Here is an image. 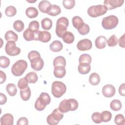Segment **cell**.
Listing matches in <instances>:
<instances>
[{"instance_id": "obj_1", "label": "cell", "mask_w": 125, "mask_h": 125, "mask_svg": "<svg viewBox=\"0 0 125 125\" xmlns=\"http://www.w3.org/2000/svg\"><path fill=\"white\" fill-rule=\"evenodd\" d=\"M28 58L30 61L31 66L33 70L38 71L42 69L44 62L41 57L39 52L35 50L29 52L28 54Z\"/></svg>"}, {"instance_id": "obj_2", "label": "cell", "mask_w": 125, "mask_h": 125, "mask_svg": "<svg viewBox=\"0 0 125 125\" xmlns=\"http://www.w3.org/2000/svg\"><path fill=\"white\" fill-rule=\"evenodd\" d=\"M78 102L75 99H64L60 103L58 108L62 113H66L69 111L76 110L78 108Z\"/></svg>"}, {"instance_id": "obj_3", "label": "cell", "mask_w": 125, "mask_h": 125, "mask_svg": "<svg viewBox=\"0 0 125 125\" xmlns=\"http://www.w3.org/2000/svg\"><path fill=\"white\" fill-rule=\"evenodd\" d=\"M51 102V98L47 93L42 92L37 99L35 104V108L38 111H42Z\"/></svg>"}, {"instance_id": "obj_4", "label": "cell", "mask_w": 125, "mask_h": 125, "mask_svg": "<svg viewBox=\"0 0 125 125\" xmlns=\"http://www.w3.org/2000/svg\"><path fill=\"white\" fill-rule=\"evenodd\" d=\"M69 25V21L67 18L62 17L58 19L56 22V34L58 37L62 38L63 34L66 31Z\"/></svg>"}, {"instance_id": "obj_5", "label": "cell", "mask_w": 125, "mask_h": 125, "mask_svg": "<svg viewBox=\"0 0 125 125\" xmlns=\"http://www.w3.org/2000/svg\"><path fill=\"white\" fill-rule=\"evenodd\" d=\"M27 66V62L23 60H18L12 66V73L15 76H21L23 74Z\"/></svg>"}, {"instance_id": "obj_6", "label": "cell", "mask_w": 125, "mask_h": 125, "mask_svg": "<svg viewBox=\"0 0 125 125\" xmlns=\"http://www.w3.org/2000/svg\"><path fill=\"white\" fill-rule=\"evenodd\" d=\"M66 91V86L64 83L60 81H55L52 84L51 92L56 98H60Z\"/></svg>"}, {"instance_id": "obj_7", "label": "cell", "mask_w": 125, "mask_h": 125, "mask_svg": "<svg viewBox=\"0 0 125 125\" xmlns=\"http://www.w3.org/2000/svg\"><path fill=\"white\" fill-rule=\"evenodd\" d=\"M106 8L101 4L93 5L89 7L87 9L88 15L92 18H96L104 15L107 12Z\"/></svg>"}, {"instance_id": "obj_8", "label": "cell", "mask_w": 125, "mask_h": 125, "mask_svg": "<svg viewBox=\"0 0 125 125\" xmlns=\"http://www.w3.org/2000/svg\"><path fill=\"white\" fill-rule=\"evenodd\" d=\"M119 22L118 18L114 15H110L103 19L102 25L103 27L106 30L115 28Z\"/></svg>"}, {"instance_id": "obj_9", "label": "cell", "mask_w": 125, "mask_h": 125, "mask_svg": "<svg viewBox=\"0 0 125 125\" xmlns=\"http://www.w3.org/2000/svg\"><path fill=\"white\" fill-rule=\"evenodd\" d=\"M63 117V114L59 108L55 109L52 113L49 115L46 119L47 123L50 125H56Z\"/></svg>"}, {"instance_id": "obj_10", "label": "cell", "mask_w": 125, "mask_h": 125, "mask_svg": "<svg viewBox=\"0 0 125 125\" xmlns=\"http://www.w3.org/2000/svg\"><path fill=\"white\" fill-rule=\"evenodd\" d=\"M5 50L7 55L10 56L18 55L21 53V49L17 47L16 43L13 41H8L7 42Z\"/></svg>"}, {"instance_id": "obj_11", "label": "cell", "mask_w": 125, "mask_h": 125, "mask_svg": "<svg viewBox=\"0 0 125 125\" xmlns=\"http://www.w3.org/2000/svg\"><path fill=\"white\" fill-rule=\"evenodd\" d=\"M51 34L48 31L38 30L35 32L34 41H39L42 42H47L51 40Z\"/></svg>"}, {"instance_id": "obj_12", "label": "cell", "mask_w": 125, "mask_h": 125, "mask_svg": "<svg viewBox=\"0 0 125 125\" xmlns=\"http://www.w3.org/2000/svg\"><path fill=\"white\" fill-rule=\"evenodd\" d=\"M124 2V0H105L104 2V5L107 10H112L121 6Z\"/></svg>"}, {"instance_id": "obj_13", "label": "cell", "mask_w": 125, "mask_h": 125, "mask_svg": "<svg viewBox=\"0 0 125 125\" xmlns=\"http://www.w3.org/2000/svg\"><path fill=\"white\" fill-rule=\"evenodd\" d=\"M92 46V42L87 39L80 40L77 44V47L80 51H87L90 50Z\"/></svg>"}, {"instance_id": "obj_14", "label": "cell", "mask_w": 125, "mask_h": 125, "mask_svg": "<svg viewBox=\"0 0 125 125\" xmlns=\"http://www.w3.org/2000/svg\"><path fill=\"white\" fill-rule=\"evenodd\" d=\"M116 90L114 86L112 84H106L102 88V93L106 98H111L115 94Z\"/></svg>"}, {"instance_id": "obj_15", "label": "cell", "mask_w": 125, "mask_h": 125, "mask_svg": "<svg viewBox=\"0 0 125 125\" xmlns=\"http://www.w3.org/2000/svg\"><path fill=\"white\" fill-rule=\"evenodd\" d=\"M14 124L13 116L10 113L4 114L0 118L1 125H13Z\"/></svg>"}, {"instance_id": "obj_16", "label": "cell", "mask_w": 125, "mask_h": 125, "mask_svg": "<svg viewBox=\"0 0 125 125\" xmlns=\"http://www.w3.org/2000/svg\"><path fill=\"white\" fill-rule=\"evenodd\" d=\"M52 4L48 0H42L38 4L39 10L43 13H48Z\"/></svg>"}, {"instance_id": "obj_17", "label": "cell", "mask_w": 125, "mask_h": 125, "mask_svg": "<svg viewBox=\"0 0 125 125\" xmlns=\"http://www.w3.org/2000/svg\"><path fill=\"white\" fill-rule=\"evenodd\" d=\"M66 74V70L64 66H54V75L57 78H62Z\"/></svg>"}, {"instance_id": "obj_18", "label": "cell", "mask_w": 125, "mask_h": 125, "mask_svg": "<svg viewBox=\"0 0 125 125\" xmlns=\"http://www.w3.org/2000/svg\"><path fill=\"white\" fill-rule=\"evenodd\" d=\"M95 46L98 49H103L105 48L106 43V38L104 36L98 37L95 41Z\"/></svg>"}, {"instance_id": "obj_19", "label": "cell", "mask_w": 125, "mask_h": 125, "mask_svg": "<svg viewBox=\"0 0 125 125\" xmlns=\"http://www.w3.org/2000/svg\"><path fill=\"white\" fill-rule=\"evenodd\" d=\"M49 48L53 52H60L62 50L63 48V45L60 41L55 40L50 44Z\"/></svg>"}, {"instance_id": "obj_20", "label": "cell", "mask_w": 125, "mask_h": 125, "mask_svg": "<svg viewBox=\"0 0 125 125\" xmlns=\"http://www.w3.org/2000/svg\"><path fill=\"white\" fill-rule=\"evenodd\" d=\"M72 22L74 28L78 30L80 29L84 24L83 19L79 16H75L72 19Z\"/></svg>"}, {"instance_id": "obj_21", "label": "cell", "mask_w": 125, "mask_h": 125, "mask_svg": "<svg viewBox=\"0 0 125 125\" xmlns=\"http://www.w3.org/2000/svg\"><path fill=\"white\" fill-rule=\"evenodd\" d=\"M62 38L63 42L67 44L72 43L75 40L74 35L72 33L69 31H66L63 34Z\"/></svg>"}, {"instance_id": "obj_22", "label": "cell", "mask_w": 125, "mask_h": 125, "mask_svg": "<svg viewBox=\"0 0 125 125\" xmlns=\"http://www.w3.org/2000/svg\"><path fill=\"white\" fill-rule=\"evenodd\" d=\"M24 39L27 41H31L35 40V32H34L29 28H27L23 33Z\"/></svg>"}, {"instance_id": "obj_23", "label": "cell", "mask_w": 125, "mask_h": 125, "mask_svg": "<svg viewBox=\"0 0 125 125\" xmlns=\"http://www.w3.org/2000/svg\"><path fill=\"white\" fill-rule=\"evenodd\" d=\"M5 40L8 41L16 42L18 39V36L16 33L12 30H9L6 32L4 36Z\"/></svg>"}, {"instance_id": "obj_24", "label": "cell", "mask_w": 125, "mask_h": 125, "mask_svg": "<svg viewBox=\"0 0 125 125\" xmlns=\"http://www.w3.org/2000/svg\"><path fill=\"white\" fill-rule=\"evenodd\" d=\"M20 96L21 99L24 101H28L31 96V90L29 86H27L26 88L21 89Z\"/></svg>"}, {"instance_id": "obj_25", "label": "cell", "mask_w": 125, "mask_h": 125, "mask_svg": "<svg viewBox=\"0 0 125 125\" xmlns=\"http://www.w3.org/2000/svg\"><path fill=\"white\" fill-rule=\"evenodd\" d=\"M25 14L26 16L31 19L36 18L38 15V10L34 7H29L26 9Z\"/></svg>"}, {"instance_id": "obj_26", "label": "cell", "mask_w": 125, "mask_h": 125, "mask_svg": "<svg viewBox=\"0 0 125 125\" xmlns=\"http://www.w3.org/2000/svg\"><path fill=\"white\" fill-rule=\"evenodd\" d=\"M91 69L90 64H79L78 67L79 72L81 74H87Z\"/></svg>"}, {"instance_id": "obj_27", "label": "cell", "mask_w": 125, "mask_h": 125, "mask_svg": "<svg viewBox=\"0 0 125 125\" xmlns=\"http://www.w3.org/2000/svg\"><path fill=\"white\" fill-rule=\"evenodd\" d=\"M25 78L28 81V83H36L38 79V76L35 72H30L27 73L25 76Z\"/></svg>"}, {"instance_id": "obj_28", "label": "cell", "mask_w": 125, "mask_h": 125, "mask_svg": "<svg viewBox=\"0 0 125 125\" xmlns=\"http://www.w3.org/2000/svg\"><path fill=\"white\" fill-rule=\"evenodd\" d=\"M89 82L93 85H97L100 82V77L97 73H92L89 76Z\"/></svg>"}, {"instance_id": "obj_29", "label": "cell", "mask_w": 125, "mask_h": 125, "mask_svg": "<svg viewBox=\"0 0 125 125\" xmlns=\"http://www.w3.org/2000/svg\"><path fill=\"white\" fill-rule=\"evenodd\" d=\"M91 57L88 54L81 55L79 59V64H90L91 62Z\"/></svg>"}, {"instance_id": "obj_30", "label": "cell", "mask_w": 125, "mask_h": 125, "mask_svg": "<svg viewBox=\"0 0 125 125\" xmlns=\"http://www.w3.org/2000/svg\"><path fill=\"white\" fill-rule=\"evenodd\" d=\"M122 106L121 101L119 100H113L110 104V107L113 111H119L120 110Z\"/></svg>"}, {"instance_id": "obj_31", "label": "cell", "mask_w": 125, "mask_h": 125, "mask_svg": "<svg viewBox=\"0 0 125 125\" xmlns=\"http://www.w3.org/2000/svg\"><path fill=\"white\" fill-rule=\"evenodd\" d=\"M61 12V9L58 5L53 4L51 5V7L48 12L47 14L51 16H56L59 15Z\"/></svg>"}, {"instance_id": "obj_32", "label": "cell", "mask_w": 125, "mask_h": 125, "mask_svg": "<svg viewBox=\"0 0 125 125\" xmlns=\"http://www.w3.org/2000/svg\"><path fill=\"white\" fill-rule=\"evenodd\" d=\"M6 90L8 94L11 96H14L17 92V89L15 84L8 83L6 87Z\"/></svg>"}, {"instance_id": "obj_33", "label": "cell", "mask_w": 125, "mask_h": 125, "mask_svg": "<svg viewBox=\"0 0 125 125\" xmlns=\"http://www.w3.org/2000/svg\"><path fill=\"white\" fill-rule=\"evenodd\" d=\"M42 28L46 30H50L52 26V21L49 18H45L41 21Z\"/></svg>"}, {"instance_id": "obj_34", "label": "cell", "mask_w": 125, "mask_h": 125, "mask_svg": "<svg viewBox=\"0 0 125 125\" xmlns=\"http://www.w3.org/2000/svg\"><path fill=\"white\" fill-rule=\"evenodd\" d=\"M53 65L55 66H65L66 61L65 58L62 56H58L53 60Z\"/></svg>"}, {"instance_id": "obj_35", "label": "cell", "mask_w": 125, "mask_h": 125, "mask_svg": "<svg viewBox=\"0 0 125 125\" xmlns=\"http://www.w3.org/2000/svg\"><path fill=\"white\" fill-rule=\"evenodd\" d=\"M112 118V114L108 111H104L101 113V119L102 122H108L110 121Z\"/></svg>"}, {"instance_id": "obj_36", "label": "cell", "mask_w": 125, "mask_h": 125, "mask_svg": "<svg viewBox=\"0 0 125 125\" xmlns=\"http://www.w3.org/2000/svg\"><path fill=\"white\" fill-rule=\"evenodd\" d=\"M24 27L23 22L21 20H17L13 23V28L18 32L22 31Z\"/></svg>"}, {"instance_id": "obj_37", "label": "cell", "mask_w": 125, "mask_h": 125, "mask_svg": "<svg viewBox=\"0 0 125 125\" xmlns=\"http://www.w3.org/2000/svg\"><path fill=\"white\" fill-rule=\"evenodd\" d=\"M5 13L8 17H13L17 13L16 8L13 6H9L5 10Z\"/></svg>"}, {"instance_id": "obj_38", "label": "cell", "mask_w": 125, "mask_h": 125, "mask_svg": "<svg viewBox=\"0 0 125 125\" xmlns=\"http://www.w3.org/2000/svg\"><path fill=\"white\" fill-rule=\"evenodd\" d=\"M10 64L9 59L5 56L0 57V66L3 68H7Z\"/></svg>"}, {"instance_id": "obj_39", "label": "cell", "mask_w": 125, "mask_h": 125, "mask_svg": "<svg viewBox=\"0 0 125 125\" xmlns=\"http://www.w3.org/2000/svg\"><path fill=\"white\" fill-rule=\"evenodd\" d=\"M118 42V39L115 34L112 35L107 41V45L109 47H113L116 46Z\"/></svg>"}, {"instance_id": "obj_40", "label": "cell", "mask_w": 125, "mask_h": 125, "mask_svg": "<svg viewBox=\"0 0 125 125\" xmlns=\"http://www.w3.org/2000/svg\"><path fill=\"white\" fill-rule=\"evenodd\" d=\"M62 4L65 8L71 9L75 5V1L74 0H63L62 1Z\"/></svg>"}, {"instance_id": "obj_41", "label": "cell", "mask_w": 125, "mask_h": 125, "mask_svg": "<svg viewBox=\"0 0 125 125\" xmlns=\"http://www.w3.org/2000/svg\"><path fill=\"white\" fill-rule=\"evenodd\" d=\"M114 122L117 125H124L125 124V118L121 114H119L116 115L114 119Z\"/></svg>"}, {"instance_id": "obj_42", "label": "cell", "mask_w": 125, "mask_h": 125, "mask_svg": "<svg viewBox=\"0 0 125 125\" xmlns=\"http://www.w3.org/2000/svg\"><path fill=\"white\" fill-rule=\"evenodd\" d=\"M28 82L25 77L20 79L18 83V87L20 89L26 88L28 86Z\"/></svg>"}, {"instance_id": "obj_43", "label": "cell", "mask_w": 125, "mask_h": 125, "mask_svg": "<svg viewBox=\"0 0 125 125\" xmlns=\"http://www.w3.org/2000/svg\"><path fill=\"white\" fill-rule=\"evenodd\" d=\"M39 27V23L37 21H31L28 25V28L34 32L38 31Z\"/></svg>"}, {"instance_id": "obj_44", "label": "cell", "mask_w": 125, "mask_h": 125, "mask_svg": "<svg viewBox=\"0 0 125 125\" xmlns=\"http://www.w3.org/2000/svg\"><path fill=\"white\" fill-rule=\"evenodd\" d=\"M90 31V27L89 25L86 23H84L83 26L78 30V32L82 35H85L87 34Z\"/></svg>"}, {"instance_id": "obj_45", "label": "cell", "mask_w": 125, "mask_h": 125, "mask_svg": "<svg viewBox=\"0 0 125 125\" xmlns=\"http://www.w3.org/2000/svg\"><path fill=\"white\" fill-rule=\"evenodd\" d=\"M91 119L96 124H100L102 122L101 119V113L98 112L93 113L91 116Z\"/></svg>"}, {"instance_id": "obj_46", "label": "cell", "mask_w": 125, "mask_h": 125, "mask_svg": "<svg viewBox=\"0 0 125 125\" xmlns=\"http://www.w3.org/2000/svg\"><path fill=\"white\" fill-rule=\"evenodd\" d=\"M28 124V119L24 117H22L19 118L17 123V125H27Z\"/></svg>"}, {"instance_id": "obj_47", "label": "cell", "mask_w": 125, "mask_h": 125, "mask_svg": "<svg viewBox=\"0 0 125 125\" xmlns=\"http://www.w3.org/2000/svg\"><path fill=\"white\" fill-rule=\"evenodd\" d=\"M7 102V97L5 95L2 93H0V104L2 105L5 104Z\"/></svg>"}, {"instance_id": "obj_48", "label": "cell", "mask_w": 125, "mask_h": 125, "mask_svg": "<svg viewBox=\"0 0 125 125\" xmlns=\"http://www.w3.org/2000/svg\"><path fill=\"white\" fill-rule=\"evenodd\" d=\"M125 83H123L120 85L119 88V92L120 95L122 96H125Z\"/></svg>"}, {"instance_id": "obj_49", "label": "cell", "mask_w": 125, "mask_h": 125, "mask_svg": "<svg viewBox=\"0 0 125 125\" xmlns=\"http://www.w3.org/2000/svg\"><path fill=\"white\" fill-rule=\"evenodd\" d=\"M6 79L5 73L2 71H0V83L2 84L5 82Z\"/></svg>"}, {"instance_id": "obj_50", "label": "cell", "mask_w": 125, "mask_h": 125, "mask_svg": "<svg viewBox=\"0 0 125 125\" xmlns=\"http://www.w3.org/2000/svg\"><path fill=\"white\" fill-rule=\"evenodd\" d=\"M125 34H124L120 38L119 40V45L120 46L125 48Z\"/></svg>"}]
</instances>
